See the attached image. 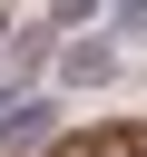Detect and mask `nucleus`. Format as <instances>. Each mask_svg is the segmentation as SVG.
Instances as JSON below:
<instances>
[{"mask_svg":"<svg viewBox=\"0 0 147 157\" xmlns=\"http://www.w3.org/2000/svg\"><path fill=\"white\" fill-rule=\"evenodd\" d=\"M118 29H147V0H127V10H118Z\"/></svg>","mask_w":147,"mask_h":157,"instance_id":"3","label":"nucleus"},{"mask_svg":"<svg viewBox=\"0 0 147 157\" xmlns=\"http://www.w3.org/2000/svg\"><path fill=\"white\" fill-rule=\"evenodd\" d=\"M10 29H20V20H10V10H0V39H10Z\"/></svg>","mask_w":147,"mask_h":157,"instance_id":"4","label":"nucleus"},{"mask_svg":"<svg viewBox=\"0 0 147 157\" xmlns=\"http://www.w3.org/2000/svg\"><path fill=\"white\" fill-rule=\"evenodd\" d=\"M49 157H147V118H127V128H88V137H59Z\"/></svg>","mask_w":147,"mask_h":157,"instance_id":"2","label":"nucleus"},{"mask_svg":"<svg viewBox=\"0 0 147 157\" xmlns=\"http://www.w3.org/2000/svg\"><path fill=\"white\" fill-rule=\"evenodd\" d=\"M59 147V98H0V157H49Z\"/></svg>","mask_w":147,"mask_h":157,"instance_id":"1","label":"nucleus"}]
</instances>
